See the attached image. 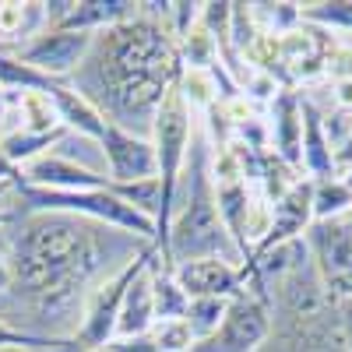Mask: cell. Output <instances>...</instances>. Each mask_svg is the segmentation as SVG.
<instances>
[{
  "instance_id": "cell-1",
  "label": "cell",
  "mask_w": 352,
  "mask_h": 352,
  "mask_svg": "<svg viewBox=\"0 0 352 352\" xmlns=\"http://www.w3.org/2000/svg\"><path fill=\"white\" fill-rule=\"evenodd\" d=\"M152 243L64 212H18L0 229L11 292L0 320L28 314L18 331L39 338H74L92 289L116 275Z\"/></svg>"
},
{
  "instance_id": "cell-2",
  "label": "cell",
  "mask_w": 352,
  "mask_h": 352,
  "mask_svg": "<svg viewBox=\"0 0 352 352\" xmlns=\"http://www.w3.org/2000/svg\"><path fill=\"white\" fill-rule=\"evenodd\" d=\"M184 64L169 32V4H138V11L92 36L71 88L113 127L148 138L152 120L176 85Z\"/></svg>"
},
{
  "instance_id": "cell-3",
  "label": "cell",
  "mask_w": 352,
  "mask_h": 352,
  "mask_svg": "<svg viewBox=\"0 0 352 352\" xmlns=\"http://www.w3.org/2000/svg\"><path fill=\"white\" fill-rule=\"evenodd\" d=\"M208 155H212L208 138L201 134V127H194L187 166L180 176V187H176V204H173V219H169V232H166V254L159 261L162 268H176V264L197 261V257H222V261L243 268V261L219 219Z\"/></svg>"
},
{
  "instance_id": "cell-4",
  "label": "cell",
  "mask_w": 352,
  "mask_h": 352,
  "mask_svg": "<svg viewBox=\"0 0 352 352\" xmlns=\"http://www.w3.org/2000/svg\"><path fill=\"white\" fill-rule=\"evenodd\" d=\"M310 261L317 268L320 289L331 307L352 303V229L345 219L338 222H314L307 229Z\"/></svg>"
},
{
  "instance_id": "cell-5",
  "label": "cell",
  "mask_w": 352,
  "mask_h": 352,
  "mask_svg": "<svg viewBox=\"0 0 352 352\" xmlns=\"http://www.w3.org/2000/svg\"><path fill=\"white\" fill-rule=\"evenodd\" d=\"M155 257V250L148 247L141 257H134L127 268H120L116 275H109L106 282H99L88 296L85 310H81V324L74 331V342L81 349H102L106 342H113V331H116V317H120V303H124V292L127 285L134 282V275L144 268Z\"/></svg>"
},
{
  "instance_id": "cell-6",
  "label": "cell",
  "mask_w": 352,
  "mask_h": 352,
  "mask_svg": "<svg viewBox=\"0 0 352 352\" xmlns=\"http://www.w3.org/2000/svg\"><path fill=\"white\" fill-rule=\"evenodd\" d=\"M272 307L243 292V296L229 300L219 331L197 342L190 352H261V345L272 338Z\"/></svg>"
},
{
  "instance_id": "cell-7",
  "label": "cell",
  "mask_w": 352,
  "mask_h": 352,
  "mask_svg": "<svg viewBox=\"0 0 352 352\" xmlns=\"http://www.w3.org/2000/svg\"><path fill=\"white\" fill-rule=\"evenodd\" d=\"M92 36L88 32H60V28H46L36 39H28L14 50H8L11 56H18L21 64L36 67L39 74L53 78V81H71V74L81 67Z\"/></svg>"
},
{
  "instance_id": "cell-8",
  "label": "cell",
  "mask_w": 352,
  "mask_h": 352,
  "mask_svg": "<svg viewBox=\"0 0 352 352\" xmlns=\"http://www.w3.org/2000/svg\"><path fill=\"white\" fill-rule=\"evenodd\" d=\"M99 148L106 159V176L109 184H134V180H159V166H155V148H152V138H141L131 134L124 127H102L99 138Z\"/></svg>"
},
{
  "instance_id": "cell-9",
  "label": "cell",
  "mask_w": 352,
  "mask_h": 352,
  "mask_svg": "<svg viewBox=\"0 0 352 352\" xmlns=\"http://www.w3.org/2000/svg\"><path fill=\"white\" fill-rule=\"evenodd\" d=\"M176 285L187 300H236L247 292V278L240 264H229L222 257H197L169 268Z\"/></svg>"
},
{
  "instance_id": "cell-10",
  "label": "cell",
  "mask_w": 352,
  "mask_h": 352,
  "mask_svg": "<svg viewBox=\"0 0 352 352\" xmlns=\"http://www.w3.org/2000/svg\"><path fill=\"white\" fill-rule=\"evenodd\" d=\"M314 226V180H303L292 187L285 197H278L272 204V222H268V232H264V240L254 247L250 261L243 264V272H250V264L261 257V254H268L282 243H292V240H300L307 236V229Z\"/></svg>"
},
{
  "instance_id": "cell-11",
  "label": "cell",
  "mask_w": 352,
  "mask_h": 352,
  "mask_svg": "<svg viewBox=\"0 0 352 352\" xmlns=\"http://www.w3.org/2000/svg\"><path fill=\"white\" fill-rule=\"evenodd\" d=\"M21 184L43 187V190H109V176L92 173L56 152H46L21 166Z\"/></svg>"
},
{
  "instance_id": "cell-12",
  "label": "cell",
  "mask_w": 352,
  "mask_h": 352,
  "mask_svg": "<svg viewBox=\"0 0 352 352\" xmlns=\"http://www.w3.org/2000/svg\"><path fill=\"white\" fill-rule=\"evenodd\" d=\"M264 124H268V148L300 169V141H303V116H300V92L292 88H278L275 99L264 109ZM303 173V169H300Z\"/></svg>"
},
{
  "instance_id": "cell-13",
  "label": "cell",
  "mask_w": 352,
  "mask_h": 352,
  "mask_svg": "<svg viewBox=\"0 0 352 352\" xmlns=\"http://www.w3.org/2000/svg\"><path fill=\"white\" fill-rule=\"evenodd\" d=\"M300 116H303V141H300V169L307 180H328L338 176L335 148L324 134V116L310 96H300Z\"/></svg>"
},
{
  "instance_id": "cell-14",
  "label": "cell",
  "mask_w": 352,
  "mask_h": 352,
  "mask_svg": "<svg viewBox=\"0 0 352 352\" xmlns=\"http://www.w3.org/2000/svg\"><path fill=\"white\" fill-rule=\"evenodd\" d=\"M138 11L134 0H71L67 4V14L56 21L60 32H106V28L127 21L131 14Z\"/></svg>"
},
{
  "instance_id": "cell-15",
  "label": "cell",
  "mask_w": 352,
  "mask_h": 352,
  "mask_svg": "<svg viewBox=\"0 0 352 352\" xmlns=\"http://www.w3.org/2000/svg\"><path fill=\"white\" fill-rule=\"evenodd\" d=\"M46 96H50L56 116H60V127H64V131H71V134H78V138H88V141H99V138H102L106 120L99 116V109L88 102V99H81L67 81L53 85Z\"/></svg>"
},
{
  "instance_id": "cell-16",
  "label": "cell",
  "mask_w": 352,
  "mask_h": 352,
  "mask_svg": "<svg viewBox=\"0 0 352 352\" xmlns=\"http://www.w3.org/2000/svg\"><path fill=\"white\" fill-rule=\"evenodd\" d=\"M155 261V257H152ZM148 261V264H152ZM148 264L134 275V282L124 292L120 317H116L113 338H131V335H148L155 324V307H152V282H148Z\"/></svg>"
},
{
  "instance_id": "cell-17",
  "label": "cell",
  "mask_w": 352,
  "mask_h": 352,
  "mask_svg": "<svg viewBox=\"0 0 352 352\" xmlns=\"http://www.w3.org/2000/svg\"><path fill=\"white\" fill-rule=\"evenodd\" d=\"M148 282H152V307H155V320H176V317H184L187 314V296H184V289L176 285L173 272L162 268L159 257L148 264Z\"/></svg>"
},
{
  "instance_id": "cell-18",
  "label": "cell",
  "mask_w": 352,
  "mask_h": 352,
  "mask_svg": "<svg viewBox=\"0 0 352 352\" xmlns=\"http://www.w3.org/2000/svg\"><path fill=\"white\" fill-rule=\"evenodd\" d=\"M64 134H67L64 127H60V131H53V134H32V131L18 127V131H11V134L0 138V152H4V155L21 169V166H28L32 159H39V155L53 152L56 144L64 141Z\"/></svg>"
},
{
  "instance_id": "cell-19",
  "label": "cell",
  "mask_w": 352,
  "mask_h": 352,
  "mask_svg": "<svg viewBox=\"0 0 352 352\" xmlns=\"http://www.w3.org/2000/svg\"><path fill=\"white\" fill-rule=\"evenodd\" d=\"M352 215V190L338 180H314V222H338Z\"/></svg>"
},
{
  "instance_id": "cell-20",
  "label": "cell",
  "mask_w": 352,
  "mask_h": 352,
  "mask_svg": "<svg viewBox=\"0 0 352 352\" xmlns=\"http://www.w3.org/2000/svg\"><path fill=\"white\" fill-rule=\"evenodd\" d=\"M300 21L320 32H342L352 39V0H320V4H300Z\"/></svg>"
},
{
  "instance_id": "cell-21",
  "label": "cell",
  "mask_w": 352,
  "mask_h": 352,
  "mask_svg": "<svg viewBox=\"0 0 352 352\" xmlns=\"http://www.w3.org/2000/svg\"><path fill=\"white\" fill-rule=\"evenodd\" d=\"M14 102H18V116H21L25 131H32V134L60 131V116H56V109H53L46 92H21Z\"/></svg>"
},
{
  "instance_id": "cell-22",
  "label": "cell",
  "mask_w": 352,
  "mask_h": 352,
  "mask_svg": "<svg viewBox=\"0 0 352 352\" xmlns=\"http://www.w3.org/2000/svg\"><path fill=\"white\" fill-rule=\"evenodd\" d=\"M226 310H229V300H190V303H187L184 320H187V328H190V335H194V345L204 342V338H212V335L219 331Z\"/></svg>"
},
{
  "instance_id": "cell-23",
  "label": "cell",
  "mask_w": 352,
  "mask_h": 352,
  "mask_svg": "<svg viewBox=\"0 0 352 352\" xmlns=\"http://www.w3.org/2000/svg\"><path fill=\"white\" fill-rule=\"evenodd\" d=\"M148 335H152V342H155L159 352H190L194 349V335H190L184 317H176V320H155Z\"/></svg>"
},
{
  "instance_id": "cell-24",
  "label": "cell",
  "mask_w": 352,
  "mask_h": 352,
  "mask_svg": "<svg viewBox=\"0 0 352 352\" xmlns=\"http://www.w3.org/2000/svg\"><path fill=\"white\" fill-rule=\"evenodd\" d=\"M0 345H21V349H36V352H60V349H71L74 338H64V342H56V338H39V335H25L11 324H4L0 320Z\"/></svg>"
},
{
  "instance_id": "cell-25",
  "label": "cell",
  "mask_w": 352,
  "mask_h": 352,
  "mask_svg": "<svg viewBox=\"0 0 352 352\" xmlns=\"http://www.w3.org/2000/svg\"><path fill=\"white\" fill-rule=\"evenodd\" d=\"M106 352H159L152 335H131V338H113L102 345Z\"/></svg>"
},
{
  "instance_id": "cell-26",
  "label": "cell",
  "mask_w": 352,
  "mask_h": 352,
  "mask_svg": "<svg viewBox=\"0 0 352 352\" xmlns=\"http://www.w3.org/2000/svg\"><path fill=\"white\" fill-rule=\"evenodd\" d=\"M8 292H11V272H8V257H4V250H0V307H4Z\"/></svg>"
},
{
  "instance_id": "cell-27",
  "label": "cell",
  "mask_w": 352,
  "mask_h": 352,
  "mask_svg": "<svg viewBox=\"0 0 352 352\" xmlns=\"http://www.w3.org/2000/svg\"><path fill=\"white\" fill-rule=\"evenodd\" d=\"M0 352H36V349H21V345H0ZM60 352H81V345L74 342L71 349H60Z\"/></svg>"
},
{
  "instance_id": "cell-28",
  "label": "cell",
  "mask_w": 352,
  "mask_h": 352,
  "mask_svg": "<svg viewBox=\"0 0 352 352\" xmlns=\"http://www.w3.org/2000/svg\"><path fill=\"white\" fill-rule=\"evenodd\" d=\"M81 352H106V349H81Z\"/></svg>"
}]
</instances>
